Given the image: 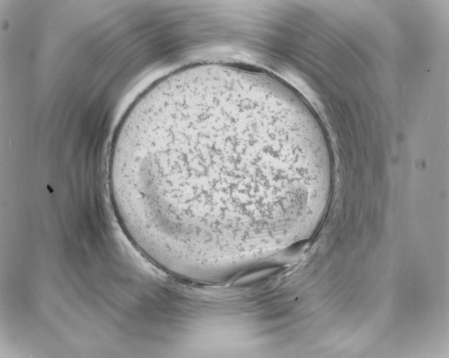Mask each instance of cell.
<instances>
[{
    "instance_id": "1",
    "label": "cell",
    "mask_w": 449,
    "mask_h": 358,
    "mask_svg": "<svg viewBox=\"0 0 449 358\" xmlns=\"http://www.w3.org/2000/svg\"><path fill=\"white\" fill-rule=\"evenodd\" d=\"M290 150L281 113L257 94L232 89L190 93L170 99L157 116L146 145L144 183L159 200L211 174L173 205L214 173H222L224 183L227 173L228 189L233 181L242 196L247 173L264 162L287 161Z\"/></svg>"
}]
</instances>
